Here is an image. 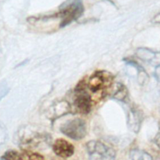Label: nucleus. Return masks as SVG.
<instances>
[{"label":"nucleus","mask_w":160,"mask_h":160,"mask_svg":"<svg viewBox=\"0 0 160 160\" xmlns=\"http://www.w3.org/2000/svg\"><path fill=\"white\" fill-rule=\"evenodd\" d=\"M89 160H115L116 152L104 142L92 140L86 144Z\"/></svg>","instance_id":"f03ea898"},{"label":"nucleus","mask_w":160,"mask_h":160,"mask_svg":"<svg viewBox=\"0 0 160 160\" xmlns=\"http://www.w3.org/2000/svg\"><path fill=\"white\" fill-rule=\"evenodd\" d=\"M2 160H44V157L38 152L30 151L18 152L14 150L7 151L1 157Z\"/></svg>","instance_id":"423d86ee"},{"label":"nucleus","mask_w":160,"mask_h":160,"mask_svg":"<svg viewBox=\"0 0 160 160\" xmlns=\"http://www.w3.org/2000/svg\"><path fill=\"white\" fill-rule=\"evenodd\" d=\"M54 160H58V159H54Z\"/></svg>","instance_id":"dca6fc26"},{"label":"nucleus","mask_w":160,"mask_h":160,"mask_svg":"<svg viewBox=\"0 0 160 160\" xmlns=\"http://www.w3.org/2000/svg\"><path fill=\"white\" fill-rule=\"evenodd\" d=\"M142 112L137 108L132 107L128 112V126L131 131L138 133L140 129L142 121Z\"/></svg>","instance_id":"6e6552de"},{"label":"nucleus","mask_w":160,"mask_h":160,"mask_svg":"<svg viewBox=\"0 0 160 160\" xmlns=\"http://www.w3.org/2000/svg\"><path fill=\"white\" fill-rule=\"evenodd\" d=\"M59 12L61 19L60 27L64 28L79 19L84 12V8L81 1H67L60 6Z\"/></svg>","instance_id":"f257e3e1"},{"label":"nucleus","mask_w":160,"mask_h":160,"mask_svg":"<svg viewBox=\"0 0 160 160\" xmlns=\"http://www.w3.org/2000/svg\"><path fill=\"white\" fill-rule=\"evenodd\" d=\"M131 160H152V156L144 150L134 149L130 152Z\"/></svg>","instance_id":"9b49d317"},{"label":"nucleus","mask_w":160,"mask_h":160,"mask_svg":"<svg viewBox=\"0 0 160 160\" xmlns=\"http://www.w3.org/2000/svg\"><path fill=\"white\" fill-rule=\"evenodd\" d=\"M52 149L54 152L59 157L68 158L72 156L74 152V146L66 139H57L53 145Z\"/></svg>","instance_id":"0eeeda50"},{"label":"nucleus","mask_w":160,"mask_h":160,"mask_svg":"<svg viewBox=\"0 0 160 160\" xmlns=\"http://www.w3.org/2000/svg\"><path fill=\"white\" fill-rule=\"evenodd\" d=\"M81 84L78 85L76 89L74 104L78 110L82 114L90 112L92 106V101L90 95L83 89Z\"/></svg>","instance_id":"39448f33"},{"label":"nucleus","mask_w":160,"mask_h":160,"mask_svg":"<svg viewBox=\"0 0 160 160\" xmlns=\"http://www.w3.org/2000/svg\"><path fill=\"white\" fill-rule=\"evenodd\" d=\"M136 54L138 58L156 67L160 65V52L146 48H138Z\"/></svg>","instance_id":"1a4fd4ad"},{"label":"nucleus","mask_w":160,"mask_h":160,"mask_svg":"<svg viewBox=\"0 0 160 160\" xmlns=\"http://www.w3.org/2000/svg\"><path fill=\"white\" fill-rule=\"evenodd\" d=\"M128 92L126 86L123 84L118 83L116 86V90L112 94V97L118 101H124L128 98Z\"/></svg>","instance_id":"f8f14e48"},{"label":"nucleus","mask_w":160,"mask_h":160,"mask_svg":"<svg viewBox=\"0 0 160 160\" xmlns=\"http://www.w3.org/2000/svg\"><path fill=\"white\" fill-rule=\"evenodd\" d=\"M61 132L74 140H81L86 135V124L84 120L75 118L67 121L60 128Z\"/></svg>","instance_id":"7ed1b4c3"},{"label":"nucleus","mask_w":160,"mask_h":160,"mask_svg":"<svg viewBox=\"0 0 160 160\" xmlns=\"http://www.w3.org/2000/svg\"><path fill=\"white\" fill-rule=\"evenodd\" d=\"M154 74L156 78V79L160 82V65L156 67L155 68V71H154Z\"/></svg>","instance_id":"4468645a"},{"label":"nucleus","mask_w":160,"mask_h":160,"mask_svg":"<svg viewBox=\"0 0 160 160\" xmlns=\"http://www.w3.org/2000/svg\"><path fill=\"white\" fill-rule=\"evenodd\" d=\"M111 75L105 71H98L92 74L88 83V86L92 92H98L104 91L108 85H110L112 80Z\"/></svg>","instance_id":"20e7f679"},{"label":"nucleus","mask_w":160,"mask_h":160,"mask_svg":"<svg viewBox=\"0 0 160 160\" xmlns=\"http://www.w3.org/2000/svg\"><path fill=\"white\" fill-rule=\"evenodd\" d=\"M154 141V143L156 144V146L160 149V129H159V132L155 136Z\"/></svg>","instance_id":"ddd939ff"},{"label":"nucleus","mask_w":160,"mask_h":160,"mask_svg":"<svg viewBox=\"0 0 160 160\" xmlns=\"http://www.w3.org/2000/svg\"><path fill=\"white\" fill-rule=\"evenodd\" d=\"M151 22L153 23L160 24V12L157 14L151 20Z\"/></svg>","instance_id":"2eb2a0df"},{"label":"nucleus","mask_w":160,"mask_h":160,"mask_svg":"<svg viewBox=\"0 0 160 160\" xmlns=\"http://www.w3.org/2000/svg\"><path fill=\"white\" fill-rule=\"evenodd\" d=\"M126 62L127 64L133 66L136 69L137 73H138L137 77H138V82L141 85H144L148 81V79H149L148 74L146 72V71L144 69V68L134 61L126 60Z\"/></svg>","instance_id":"9d476101"}]
</instances>
